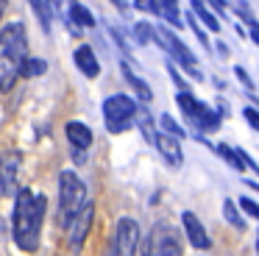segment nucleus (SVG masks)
I'll return each instance as SVG.
<instances>
[{
    "label": "nucleus",
    "mask_w": 259,
    "mask_h": 256,
    "mask_svg": "<svg viewBox=\"0 0 259 256\" xmlns=\"http://www.w3.org/2000/svg\"><path fill=\"white\" fill-rule=\"evenodd\" d=\"M45 195L31 192V189H17L14 200V215H12V237L20 250L31 253L39 248V234H42V220H45Z\"/></svg>",
    "instance_id": "1"
},
{
    "label": "nucleus",
    "mask_w": 259,
    "mask_h": 256,
    "mask_svg": "<svg viewBox=\"0 0 259 256\" xmlns=\"http://www.w3.org/2000/svg\"><path fill=\"white\" fill-rule=\"evenodd\" d=\"M25 59H28V33L23 22H12L0 31V92H12Z\"/></svg>",
    "instance_id": "2"
},
{
    "label": "nucleus",
    "mask_w": 259,
    "mask_h": 256,
    "mask_svg": "<svg viewBox=\"0 0 259 256\" xmlns=\"http://www.w3.org/2000/svg\"><path fill=\"white\" fill-rule=\"evenodd\" d=\"M176 103H179L184 120L195 128V134H212L223 125V114H220V111H212L206 103H201L190 89H181V92L176 95Z\"/></svg>",
    "instance_id": "3"
},
{
    "label": "nucleus",
    "mask_w": 259,
    "mask_h": 256,
    "mask_svg": "<svg viewBox=\"0 0 259 256\" xmlns=\"http://www.w3.org/2000/svg\"><path fill=\"white\" fill-rule=\"evenodd\" d=\"M87 200V187L73 170H64L59 176V226L67 228V223L75 217V211Z\"/></svg>",
    "instance_id": "4"
},
{
    "label": "nucleus",
    "mask_w": 259,
    "mask_h": 256,
    "mask_svg": "<svg viewBox=\"0 0 259 256\" xmlns=\"http://www.w3.org/2000/svg\"><path fill=\"white\" fill-rule=\"evenodd\" d=\"M134 114H137V103L128 95H109V98L103 100V117H106V128L112 134L128 131Z\"/></svg>",
    "instance_id": "5"
},
{
    "label": "nucleus",
    "mask_w": 259,
    "mask_h": 256,
    "mask_svg": "<svg viewBox=\"0 0 259 256\" xmlns=\"http://www.w3.org/2000/svg\"><path fill=\"white\" fill-rule=\"evenodd\" d=\"M153 42H159L176 61H179L181 67H184V70H190V75H195L198 81L203 78V75H201V67L195 64V56H192V50L179 39V33H173L170 28L159 25V28H153Z\"/></svg>",
    "instance_id": "6"
},
{
    "label": "nucleus",
    "mask_w": 259,
    "mask_h": 256,
    "mask_svg": "<svg viewBox=\"0 0 259 256\" xmlns=\"http://www.w3.org/2000/svg\"><path fill=\"white\" fill-rule=\"evenodd\" d=\"M142 250L151 253V256H179L181 253L179 234L173 231V226L159 223V226H153V231L148 234V242L142 245Z\"/></svg>",
    "instance_id": "7"
},
{
    "label": "nucleus",
    "mask_w": 259,
    "mask_h": 256,
    "mask_svg": "<svg viewBox=\"0 0 259 256\" xmlns=\"http://www.w3.org/2000/svg\"><path fill=\"white\" fill-rule=\"evenodd\" d=\"M92 220H95V206L84 200V206H81V209L75 211V217L67 223V226H70L67 248L70 250H81V245H84L87 234H90V228H92Z\"/></svg>",
    "instance_id": "8"
},
{
    "label": "nucleus",
    "mask_w": 259,
    "mask_h": 256,
    "mask_svg": "<svg viewBox=\"0 0 259 256\" xmlns=\"http://www.w3.org/2000/svg\"><path fill=\"white\" fill-rule=\"evenodd\" d=\"M137 248H140V226H137V220H131V217L117 220V228H114V253L131 256V253H137Z\"/></svg>",
    "instance_id": "9"
},
{
    "label": "nucleus",
    "mask_w": 259,
    "mask_h": 256,
    "mask_svg": "<svg viewBox=\"0 0 259 256\" xmlns=\"http://www.w3.org/2000/svg\"><path fill=\"white\" fill-rule=\"evenodd\" d=\"M153 145H156V150L162 153V159L167 161L170 167H176V170H179V167L184 164V150H181V139L179 137L162 131V134H156V137H153Z\"/></svg>",
    "instance_id": "10"
},
{
    "label": "nucleus",
    "mask_w": 259,
    "mask_h": 256,
    "mask_svg": "<svg viewBox=\"0 0 259 256\" xmlns=\"http://www.w3.org/2000/svg\"><path fill=\"white\" fill-rule=\"evenodd\" d=\"M20 161L23 156L17 150H6L0 156V189L3 192H17V173H20Z\"/></svg>",
    "instance_id": "11"
},
{
    "label": "nucleus",
    "mask_w": 259,
    "mask_h": 256,
    "mask_svg": "<svg viewBox=\"0 0 259 256\" xmlns=\"http://www.w3.org/2000/svg\"><path fill=\"white\" fill-rule=\"evenodd\" d=\"M181 226H184V234H187V239H190L192 248H198V250L212 248V239H209L206 228H203V223L198 220L192 211H184V215H181Z\"/></svg>",
    "instance_id": "12"
},
{
    "label": "nucleus",
    "mask_w": 259,
    "mask_h": 256,
    "mask_svg": "<svg viewBox=\"0 0 259 256\" xmlns=\"http://www.w3.org/2000/svg\"><path fill=\"white\" fill-rule=\"evenodd\" d=\"M73 59H75V67H78V70L84 72L87 78H98V75H101V61H98L95 50H92L90 45H81V48H75Z\"/></svg>",
    "instance_id": "13"
},
{
    "label": "nucleus",
    "mask_w": 259,
    "mask_h": 256,
    "mask_svg": "<svg viewBox=\"0 0 259 256\" xmlns=\"http://www.w3.org/2000/svg\"><path fill=\"white\" fill-rule=\"evenodd\" d=\"M64 131H67V139H70V145H73V150H87L92 145V131L84 122L73 120V122H67Z\"/></svg>",
    "instance_id": "14"
},
{
    "label": "nucleus",
    "mask_w": 259,
    "mask_h": 256,
    "mask_svg": "<svg viewBox=\"0 0 259 256\" xmlns=\"http://www.w3.org/2000/svg\"><path fill=\"white\" fill-rule=\"evenodd\" d=\"M120 70H123V75H125V81H128V83H131V89H134V92H137V98H140V100H142V103H148V100H153V92H151V87H148V83H145V81H142V78H140V75H137V72H134V70H131V67H128V64H125V61H123V64H120Z\"/></svg>",
    "instance_id": "15"
},
{
    "label": "nucleus",
    "mask_w": 259,
    "mask_h": 256,
    "mask_svg": "<svg viewBox=\"0 0 259 256\" xmlns=\"http://www.w3.org/2000/svg\"><path fill=\"white\" fill-rule=\"evenodd\" d=\"M190 3H192V14H195L198 20H201L203 25L209 28V31H214V33H218V31H220V20L212 14V9H209V6L203 3V0H190Z\"/></svg>",
    "instance_id": "16"
},
{
    "label": "nucleus",
    "mask_w": 259,
    "mask_h": 256,
    "mask_svg": "<svg viewBox=\"0 0 259 256\" xmlns=\"http://www.w3.org/2000/svg\"><path fill=\"white\" fill-rule=\"evenodd\" d=\"M70 20H73V25H75V31L78 28H95V17H92V11L87 9V6H81V3H70Z\"/></svg>",
    "instance_id": "17"
},
{
    "label": "nucleus",
    "mask_w": 259,
    "mask_h": 256,
    "mask_svg": "<svg viewBox=\"0 0 259 256\" xmlns=\"http://www.w3.org/2000/svg\"><path fill=\"white\" fill-rule=\"evenodd\" d=\"M212 150H214V153H218L220 159L226 161V164L231 167V170H237V173H242V170H245V167H242V161L237 159L234 148H229V145H226V142H220V145H212Z\"/></svg>",
    "instance_id": "18"
},
{
    "label": "nucleus",
    "mask_w": 259,
    "mask_h": 256,
    "mask_svg": "<svg viewBox=\"0 0 259 256\" xmlns=\"http://www.w3.org/2000/svg\"><path fill=\"white\" fill-rule=\"evenodd\" d=\"M223 217H226V220H229L234 228L245 231V217L240 215V206H237L231 198H226V200H223Z\"/></svg>",
    "instance_id": "19"
},
{
    "label": "nucleus",
    "mask_w": 259,
    "mask_h": 256,
    "mask_svg": "<svg viewBox=\"0 0 259 256\" xmlns=\"http://www.w3.org/2000/svg\"><path fill=\"white\" fill-rule=\"evenodd\" d=\"M48 72V64L42 59H36V56H28V59L23 61V70H20V75H25V78H39V75H45Z\"/></svg>",
    "instance_id": "20"
},
{
    "label": "nucleus",
    "mask_w": 259,
    "mask_h": 256,
    "mask_svg": "<svg viewBox=\"0 0 259 256\" xmlns=\"http://www.w3.org/2000/svg\"><path fill=\"white\" fill-rule=\"evenodd\" d=\"M134 117L140 120L137 125H140V131H142V134H145V139L153 145V137H156V131H153V120H151V114H148V109H137V114H134Z\"/></svg>",
    "instance_id": "21"
},
{
    "label": "nucleus",
    "mask_w": 259,
    "mask_h": 256,
    "mask_svg": "<svg viewBox=\"0 0 259 256\" xmlns=\"http://www.w3.org/2000/svg\"><path fill=\"white\" fill-rule=\"evenodd\" d=\"M28 3H31V9H34L36 20L42 22V28L51 31V9H48V0H28Z\"/></svg>",
    "instance_id": "22"
},
{
    "label": "nucleus",
    "mask_w": 259,
    "mask_h": 256,
    "mask_svg": "<svg viewBox=\"0 0 259 256\" xmlns=\"http://www.w3.org/2000/svg\"><path fill=\"white\" fill-rule=\"evenodd\" d=\"M134 9L145 11V14H153V17H162L164 6H162V0H134Z\"/></svg>",
    "instance_id": "23"
},
{
    "label": "nucleus",
    "mask_w": 259,
    "mask_h": 256,
    "mask_svg": "<svg viewBox=\"0 0 259 256\" xmlns=\"http://www.w3.org/2000/svg\"><path fill=\"white\" fill-rule=\"evenodd\" d=\"M159 125H162V131L173 134V137H179V139H184V137H187V131H184V128H181L170 114H162V117H159Z\"/></svg>",
    "instance_id": "24"
},
{
    "label": "nucleus",
    "mask_w": 259,
    "mask_h": 256,
    "mask_svg": "<svg viewBox=\"0 0 259 256\" xmlns=\"http://www.w3.org/2000/svg\"><path fill=\"white\" fill-rule=\"evenodd\" d=\"M134 39L140 45L153 42V25H148V22H137V25H134Z\"/></svg>",
    "instance_id": "25"
},
{
    "label": "nucleus",
    "mask_w": 259,
    "mask_h": 256,
    "mask_svg": "<svg viewBox=\"0 0 259 256\" xmlns=\"http://www.w3.org/2000/svg\"><path fill=\"white\" fill-rule=\"evenodd\" d=\"M242 117L248 120V125H251L253 131H259V106H245V109H242Z\"/></svg>",
    "instance_id": "26"
},
{
    "label": "nucleus",
    "mask_w": 259,
    "mask_h": 256,
    "mask_svg": "<svg viewBox=\"0 0 259 256\" xmlns=\"http://www.w3.org/2000/svg\"><path fill=\"white\" fill-rule=\"evenodd\" d=\"M187 22H190V25H192V31H195V36H198V42H201V45H203V48H206V50H209V36H206V33H203V28H201V25H198V17H195V14H190V17H187Z\"/></svg>",
    "instance_id": "27"
},
{
    "label": "nucleus",
    "mask_w": 259,
    "mask_h": 256,
    "mask_svg": "<svg viewBox=\"0 0 259 256\" xmlns=\"http://www.w3.org/2000/svg\"><path fill=\"white\" fill-rule=\"evenodd\" d=\"M237 206H240L242 211H248L253 220H259V203H253L251 198H240V203H237Z\"/></svg>",
    "instance_id": "28"
},
{
    "label": "nucleus",
    "mask_w": 259,
    "mask_h": 256,
    "mask_svg": "<svg viewBox=\"0 0 259 256\" xmlns=\"http://www.w3.org/2000/svg\"><path fill=\"white\" fill-rule=\"evenodd\" d=\"M234 75L240 78V83H242V87L248 89V92H253V81H251V78H248V72L242 70V67H234Z\"/></svg>",
    "instance_id": "29"
},
{
    "label": "nucleus",
    "mask_w": 259,
    "mask_h": 256,
    "mask_svg": "<svg viewBox=\"0 0 259 256\" xmlns=\"http://www.w3.org/2000/svg\"><path fill=\"white\" fill-rule=\"evenodd\" d=\"M167 70H170V75H173V81H176V87H179V89H190V87H187V81H184V78H181V75H179V70H176V67H173V64H167Z\"/></svg>",
    "instance_id": "30"
},
{
    "label": "nucleus",
    "mask_w": 259,
    "mask_h": 256,
    "mask_svg": "<svg viewBox=\"0 0 259 256\" xmlns=\"http://www.w3.org/2000/svg\"><path fill=\"white\" fill-rule=\"evenodd\" d=\"M248 28H251V39H253V42L259 45V22L253 20V17H251V20H248Z\"/></svg>",
    "instance_id": "31"
},
{
    "label": "nucleus",
    "mask_w": 259,
    "mask_h": 256,
    "mask_svg": "<svg viewBox=\"0 0 259 256\" xmlns=\"http://www.w3.org/2000/svg\"><path fill=\"white\" fill-rule=\"evenodd\" d=\"M206 3H209V6H212V9H214V11H220V14H223V11H226V9H229V3H226V0H206Z\"/></svg>",
    "instance_id": "32"
},
{
    "label": "nucleus",
    "mask_w": 259,
    "mask_h": 256,
    "mask_svg": "<svg viewBox=\"0 0 259 256\" xmlns=\"http://www.w3.org/2000/svg\"><path fill=\"white\" fill-rule=\"evenodd\" d=\"M162 6H164V9H179V3H176V0H162Z\"/></svg>",
    "instance_id": "33"
},
{
    "label": "nucleus",
    "mask_w": 259,
    "mask_h": 256,
    "mask_svg": "<svg viewBox=\"0 0 259 256\" xmlns=\"http://www.w3.org/2000/svg\"><path fill=\"white\" fill-rule=\"evenodd\" d=\"M245 187H248V189H253V192H256V195H259V181H248V184H245Z\"/></svg>",
    "instance_id": "34"
},
{
    "label": "nucleus",
    "mask_w": 259,
    "mask_h": 256,
    "mask_svg": "<svg viewBox=\"0 0 259 256\" xmlns=\"http://www.w3.org/2000/svg\"><path fill=\"white\" fill-rule=\"evenodd\" d=\"M112 3H114V6H117V9H120V11H125V9H128V6H125V0H112Z\"/></svg>",
    "instance_id": "35"
},
{
    "label": "nucleus",
    "mask_w": 259,
    "mask_h": 256,
    "mask_svg": "<svg viewBox=\"0 0 259 256\" xmlns=\"http://www.w3.org/2000/svg\"><path fill=\"white\" fill-rule=\"evenodd\" d=\"M218 53H223V56H229V48H226L223 42H218Z\"/></svg>",
    "instance_id": "36"
},
{
    "label": "nucleus",
    "mask_w": 259,
    "mask_h": 256,
    "mask_svg": "<svg viewBox=\"0 0 259 256\" xmlns=\"http://www.w3.org/2000/svg\"><path fill=\"white\" fill-rule=\"evenodd\" d=\"M6 6H9V0H0V20H3V11H6Z\"/></svg>",
    "instance_id": "37"
},
{
    "label": "nucleus",
    "mask_w": 259,
    "mask_h": 256,
    "mask_svg": "<svg viewBox=\"0 0 259 256\" xmlns=\"http://www.w3.org/2000/svg\"><path fill=\"white\" fill-rule=\"evenodd\" d=\"M253 100V106H259V98H251Z\"/></svg>",
    "instance_id": "38"
},
{
    "label": "nucleus",
    "mask_w": 259,
    "mask_h": 256,
    "mask_svg": "<svg viewBox=\"0 0 259 256\" xmlns=\"http://www.w3.org/2000/svg\"><path fill=\"white\" fill-rule=\"evenodd\" d=\"M256 250H259V237H256Z\"/></svg>",
    "instance_id": "39"
}]
</instances>
